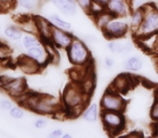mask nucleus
<instances>
[{
    "mask_svg": "<svg viewBox=\"0 0 158 138\" xmlns=\"http://www.w3.org/2000/svg\"><path fill=\"white\" fill-rule=\"evenodd\" d=\"M89 97L90 95L84 92L79 82L72 81L68 83L64 89L61 97L62 105L65 109L67 116L76 118L81 116L89 101Z\"/></svg>",
    "mask_w": 158,
    "mask_h": 138,
    "instance_id": "nucleus-1",
    "label": "nucleus"
},
{
    "mask_svg": "<svg viewBox=\"0 0 158 138\" xmlns=\"http://www.w3.org/2000/svg\"><path fill=\"white\" fill-rule=\"evenodd\" d=\"M66 54L69 63L74 66H87L92 63L91 61V53L85 41L79 38L74 37L72 43L66 49Z\"/></svg>",
    "mask_w": 158,
    "mask_h": 138,
    "instance_id": "nucleus-2",
    "label": "nucleus"
},
{
    "mask_svg": "<svg viewBox=\"0 0 158 138\" xmlns=\"http://www.w3.org/2000/svg\"><path fill=\"white\" fill-rule=\"evenodd\" d=\"M144 20L138 30L134 33L136 39L153 35L158 31V9L154 3L148 2L143 6Z\"/></svg>",
    "mask_w": 158,
    "mask_h": 138,
    "instance_id": "nucleus-3",
    "label": "nucleus"
},
{
    "mask_svg": "<svg viewBox=\"0 0 158 138\" xmlns=\"http://www.w3.org/2000/svg\"><path fill=\"white\" fill-rule=\"evenodd\" d=\"M102 125L104 129L110 136H116L126 128V118L123 112L112 111V110H101L100 112Z\"/></svg>",
    "mask_w": 158,
    "mask_h": 138,
    "instance_id": "nucleus-4",
    "label": "nucleus"
},
{
    "mask_svg": "<svg viewBox=\"0 0 158 138\" xmlns=\"http://www.w3.org/2000/svg\"><path fill=\"white\" fill-rule=\"evenodd\" d=\"M101 110H112V111L123 112L127 108V101L121 96V94L114 89L110 88L102 95L100 101Z\"/></svg>",
    "mask_w": 158,
    "mask_h": 138,
    "instance_id": "nucleus-5",
    "label": "nucleus"
},
{
    "mask_svg": "<svg viewBox=\"0 0 158 138\" xmlns=\"http://www.w3.org/2000/svg\"><path fill=\"white\" fill-rule=\"evenodd\" d=\"M129 29V24L123 20V18H114L102 30V33L107 39L116 40L125 37Z\"/></svg>",
    "mask_w": 158,
    "mask_h": 138,
    "instance_id": "nucleus-6",
    "label": "nucleus"
},
{
    "mask_svg": "<svg viewBox=\"0 0 158 138\" xmlns=\"http://www.w3.org/2000/svg\"><path fill=\"white\" fill-rule=\"evenodd\" d=\"M2 91H5L9 96H11L12 98L18 99L19 97H21L22 95H24L25 93L28 91V85L27 82L24 78L19 77V78H11L5 85L1 89Z\"/></svg>",
    "mask_w": 158,
    "mask_h": 138,
    "instance_id": "nucleus-7",
    "label": "nucleus"
},
{
    "mask_svg": "<svg viewBox=\"0 0 158 138\" xmlns=\"http://www.w3.org/2000/svg\"><path fill=\"white\" fill-rule=\"evenodd\" d=\"M74 37L75 36H73L69 31L63 30V29L53 26L52 35H51V44L55 46L57 50L59 49L66 50L69 46V44L72 43Z\"/></svg>",
    "mask_w": 158,
    "mask_h": 138,
    "instance_id": "nucleus-8",
    "label": "nucleus"
},
{
    "mask_svg": "<svg viewBox=\"0 0 158 138\" xmlns=\"http://www.w3.org/2000/svg\"><path fill=\"white\" fill-rule=\"evenodd\" d=\"M16 67L24 73L31 76L37 75L42 69V66L27 54H23L19 57L16 61Z\"/></svg>",
    "mask_w": 158,
    "mask_h": 138,
    "instance_id": "nucleus-9",
    "label": "nucleus"
},
{
    "mask_svg": "<svg viewBox=\"0 0 158 138\" xmlns=\"http://www.w3.org/2000/svg\"><path fill=\"white\" fill-rule=\"evenodd\" d=\"M106 10L110 11L115 18H125L131 12V5L129 0H108Z\"/></svg>",
    "mask_w": 158,
    "mask_h": 138,
    "instance_id": "nucleus-10",
    "label": "nucleus"
},
{
    "mask_svg": "<svg viewBox=\"0 0 158 138\" xmlns=\"http://www.w3.org/2000/svg\"><path fill=\"white\" fill-rule=\"evenodd\" d=\"M38 29V37L44 44H51V35H52L53 25L48 18L44 16H34Z\"/></svg>",
    "mask_w": 158,
    "mask_h": 138,
    "instance_id": "nucleus-11",
    "label": "nucleus"
},
{
    "mask_svg": "<svg viewBox=\"0 0 158 138\" xmlns=\"http://www.w3.org/2000/svg\"><path fill=\"white\" fill-rule=\"evenodd\" d=\"M26 54L29 55V56L35 59V61H37L38 63L42 66V68H44L47 64L50 63V54H49V51H48V49H47L46 44H44V43L27 50Z\"/></svg>",
    "mask_w": 158,
    "mask_h": 138,
    "instance_id": "nucleus-12",
    "label": "nucleus"
},
{
    "mask_svg": "<svg viewBox=\"0 0 158 138\" xmlns=\"http://www.w3.org/2000/svg\"><path fill=\"white\" fill-rule=\"evenodd\" d=\"M61 13L73 16L77 13V3L75 0H49Z\"/></svg>",
    "mask_w": 158,
    "mask_h": 138,
    "instance_id": "nucleus-13",
    "label": "nucleus"
},
{
    "mask_svg": "<svg viewBox=\"0 0 158 138\" xmlns=\"http://www.w3.org/2000/svg\"><path fill=\"white\" fill-rule=\"evenodd\" d=\"M131 86H132L131 76L123 73V75H119L115 78V80L113 81L110 88L114 89L117 92H119L120 94H123V93L128 92V90H129Z\"/></svg>",
    "mask_w": 158,
    "mask_h": 138,
    "instance_id": "nucleus-14",
    "label": "nucleus"
},
{
    "mask_svg": "<svg viewBox=\"0 0 158 138\" xmlns=\"http://www.w3.org/2000/svg\"><path fill=\"white\" fill-rule=\"evenodd\" d=\"M18 22H19V26L21 27L23 33L27 34V35L38 36V29H37V25H36V22H35V18H31V16H23Z\"/></svg>",
    "mask_w": 158,
    "mask_h": 138,
    "instance_id": "nucleus-15",
    "label": "nucleus"
},
{
    "mask_svg": "<svg viewBox=\"0 0 158 138\" xmlns=\"http://www.w3.org/2000/svg\"><path fill=\"white\" fill-rule=\"evenodd\" d=\"M143 20H144V9H143V7L132 9V11L130 12V29L133 33H135L143 23Z\"/></svg>",
    "mask_w": 158,
    "mask_h": 138,
    "instance_id": "nucleus-16",
    "label": "nucleus"
},
{
    "mask_svg": "<svg viewBox=\"0 0 158 138\" xmlns=\"http://www.w3.org/2000/svg\"><path fill=\"white\" fill-rule=\"evenodd\" d=\"M81 116L84 118V120L87 121L88 123H95L98 121V119L100 118L99 106L97 104H90V105L85 108Z\"/></svg>",
    "mask_w": 158,
    "mask_h": 138,
    "instance_id": "nucleus-17",
    "label": "nucleus"
},
{
    "mask_svg": "<svg viewBox=\"0 0 158 138\" xmlns=\"http://www.w3.org/2000/svg\"><path fill=\"white\" fill-rule=\"evenodd\" d=\"M114 18L115 16L113 15L110 11L105 10V11H103L102 13H100V14H98L97 16H94V18H93V21H94L95 26H97L99 29H101V30H103V29L107 26L108 23H110Z\"/></svg>",
    "mask_w": 158,
    "mask_h": 138,
    "instance_id": "nucleus-18",
    "label": "nucleus"
},
{
    "mask_svg": "<svg viewBox=\"0 0 158 138\" xmlns=\"http://www.w3.org/2000/svg\"><path fill=\"white\" fill-rule=\"evenodd\" d=\"M3 33H5L6 37L9 38L12 41H19L23 38V30L19 25L18 26L16 25H9L5 28Z\"/></svg>",
    "mask_w": 158,
    "mask_h": 138,
    "instance_id": "nucleus-19",
    "label": "nucleus"
},
{
    "mask_svg": "<svg viewBox=\"0 0 158 138\" xmlns=\"http://www.w3.org/2000/svg\"><path fill=\"white\" fill-rule=\"evenodd\" d=\"M142 66H143V61L139 56H130L123 63L125 69H127L129 71H133V73L140 70L141 68H142Z\"/></svg>",
    "mask_w": 158,
    "mask_h": 138,
    "instance_id": "nucleus-20",
    "label": "nucleus"
},
{
    "mask_svg": "<svg viewBox=\"0 0 158 138\" xmlns=\"http://www.w3.org/2000/svg\"><path fill=\"white\" fill-rule=\"evenodd\" d=\"M107 48L113 53H128L131 51L132 46L130 43H121V42L112 40L107 43Z\"/></svg>",
    "mask_w": 158,
    "mask_h": 138,
    "instance_id": "nucleus-21",
    "label": "nucleus"
},
{
    "mask_svg": "<svg viewBox=\"0 0 158 138\" xmlns=\"http://www.w3.org/2000/svg\"><path fill=\"white\" fill-rule=\"evenodd\" d=\"M48 20L52 23V25L54 27H57V28H61V29H63V30H67V31L72 30V24L66 22V21L62 20V18H60V15H57V14H50V15L48 16Z\"/></svg>",
    "mask_w": 158,
    "mask_h": 138,
    "instance_id": "nucleus-22",
    "label": "nucleus"
},
{
    "mask_svg": "<svg viewBox=\"0 0 158 138\" xmlns=\"http://www.w3.org/2000/svg\"><path fill=\"white\" fill-rule=\"evenodd\" d=\"M41 40L38 36H34V35H26L22 38V44L24 46L25 50H29V49L34 48L36 45H39L41 44Z\"/></svg>",
    "mask_w": 158,
    "mask_h": 138,
    "instance_id": "nucleus-23",
    "label": "nucleus"
},
{
    "mask_svg": "<svg viewBox=\"0 0 158 138\" xmlns=\"http://www.w3.org/2000/svg\"><path fill=\"white\" fill-rule=\"evenodd\" d=\"M12 54V49L7 43L0 42V63L8 61Z\"/></svg>",
    "mask_w": 158,
    "mask_h": 138,
    "instance_id": "nucleus-24",
    "label": "nucleus"
},
{
    "mask_svg": "<svg viewBox=\"0 0 158 138\" xmlns=\"http://www.w3.org/2000/svg\"><path fill=\"white\" fill-rule=\"evenodd\" d=\"M9 114L12 119H14V120H21V119L24 118L25 111L22 107H20V106H13V107L9 110Z\"/></svg>",
    "mask_w": 158,
    "mask_h": 138,
    "instance_id": "nucleus-25",
    "label": "nucleus"
},
{
    "mask_svg": "<svg viewBox=\"0 0 158 138\" xmlns=\"http://www.w3.org/2000/svg\"><path fill=\"white\" fill-rule=\"evenodd\" d=\"M105 10H106V6L93 1L92 6H91V8H90V12H89L88 15L91 16V18H94V16H97L98 14L102 13V12L105 11Z\"/></svg>",
    "mask_w": 158,
    "mask_h": 138,
    "instance_id": "nucleus-26",
    "label": "nucleus"
},
{
    "mask_svg": "<svg viewBox=\"0 0 158 138\" xmlns=\"http://www.w3.org/2000/svg\"><path fill=\"white\" fill-rule=\"evenodd\" d=\"M18 0H0V13L10 11L16 5Z\"/></svg>",
    "mask_w": 158,
    "mask_h": 138,
    "instance_id": "nucleus-27",
    "label": "nucleus"
},
{
    "mask_svg": "<svg viewBox=\"0 0 158 138\" xmlns=\"http://www.w3.org/2000/svg\"><path fill=\"white\" fill-rule=\"evenodd\" d=\"M18 3L25 10H34L37 7L38 0H18Z\"/></svg>",
    "mask_w": 158,
    "mask_h": 138,
    "instance_id": "nucleus-28",
    "label": "nucleus"
},
{
    "mask_svg": "<svg viewBox=\"0 0 158 138\" xmlns=\"http://www.w3.org/2000/svg\"><path fill=\"white\" fill-rule=\"evenodd\" d=\"M77 3V6H78L80 9L82 10V11L85 12L86 14H89V12H90V8L91 6H92V2L93 0H75Z\"/></svg>",
    "mask_w": 158,
    "mask_h": 138,
    "instance_id": "nucleus-29",
    "label": "nucleus"
},
{
    "mask_svg": "<svg viewBox=\"0 0 158 138\" xmlns=\"http://www.w3.org/2000/svg\"><path fill=\"white\" fill-rule=\"evenodd\" d=\"M149 116H151V119L154 121V122L158 123V98L156 99V101H154L153 105H152Z\"/></svg>",
    "mask_w": 158,
    "mask_h": 138,
    "instance_id": "nucleus-30",
    "label": "nucleus"
},
{
    "mask_svg": "<svg viewBox=\"0 0 158 138\" xmlns=\"http://www.w3.org/2000/svg\"><path fill=\"white\" fill-rule=\"evenodd\" d=\"M33 126L38 129H44L48 126V120H47L46 118H44V116H42V118H38L34 121Z\"/></svg>",
    "mask_w": 158,
    "mask_h": 138,
    "instance_id": "nucleus-31",
    "label": "nucleus"
},
{
    "mask_svg": "<svg viewBox=\"0 0 158 138\" xmlns=\"http://www.w3.org/2000/svg\"><path fill=\"white\" fill-rule=\"evenodd\" d=\"M13 107V104L10 99L2 98L0 99V109L3 110V111H9L11 108Z\"/></svg>",
    "mask_w": 158,
    "mask_h": 138,
    "instance_id": "nucleus-32",
    "label": "nucleus"
},
{
    "mask_svg": "<svg viewBox=\"0 0 158 138\" xmlns=\"http://www.w3.org/2000/svg\"><path fill=\"white\" fill-rule=\"evenodd\" d=\"M63 134H64L63 129L59 127V128H54L52 132H50V133H49V135H48V137H50V138H60V137H62V136H63Z\"/></svg>",
    "mask_w": 158,
    "mask_h": 138,
    "instance_id": "nucleus-33",
    "label": "nucleus"
},
{
    "mask_svg": "<svg viewBox=\"0 0 158 138\" xmlns=\"http://www.w3.org/2000/svg\"><path fill=\"white\" fill-rule=\"evenodd\" d=\"M104 64H105V66L107 68H113L115 65V61L114 58H112V57H105V59H104Z\"/></svg>",
    "mask_w": 158,
    "mask_h": 138,
    "instance_id": "nucleus-34",
    "label": "nucleus"
},
{
    "mask_svg": "<svg viewBox=\"0 0 158 138\" xmlns=\"http://www.w3.org/2000/svg\"><path fill=\"white\" fill-rule=\"evenodd\" d=\"M84 40L86 42H88V43H94V42L97 41V38H95L94 36L88 35V36H86V37L84 38Z\"/></svg>",
    "mask_w": 158,
    "mask_h": 138,
    "instance_id": "nucleus-35",
    "label": "nucleus"
},
{
    "mask_svg": "<svg viewBox=\"0 0 158 138\" xmlns=\"http://www.w3.org/2000/svg\"><path fill=\"white\" fill-rule=\"evenodd\" d=\"M93 1H95V2H99V3H102V5L106 6L108 2V0H93Z\"/></svg>",
    "mask_w": 158,
    "mask_h": 138,
    "instance_id": "nucleus-36",
    "label": "nucleus"
},
{
    "mask_svg": "<svg viewBox=\"0 0 158 138\" xmlns=\"http://www.w3.org/2000/svg\"><path fill=\"white\" fill-rule=\"evenodd\" d=\"M73 135L70 133H64L63 136H62V138H72Z\"/></svg>",
    "mask_w": 158,
    "mask_h": 138,
    "instance_id": "nucleus-37",
    "label": "nucleus"
},
{
    "mask_svg": "<svg viewBox=\"0 0 158 138\" xmlns=\"http://www.w3.org/2000/svg\"><path fill=\"white\" fill-rule=\"evenodd\" d=\"M129 1H130V0H129Z\"/></svg>",
    "mask_w": 158,
    "mask_h": 138,
    "instance_id": "nucleus-38",
    "label": "nucleus"
}]
</instances>
